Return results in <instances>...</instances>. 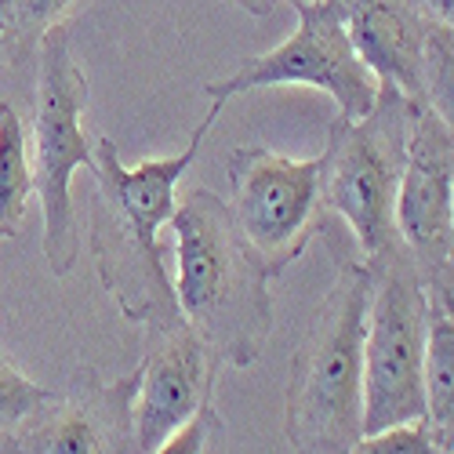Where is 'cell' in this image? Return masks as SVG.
Listing matches in <instances>:
<instances>
[{"mask_svg":"<svg viewBox=\"0 0 454 454\" xmlns=\"http://www.w3.org/2000/svg\"><path fill=\"white\" fill-rule=\"evenodd\" d=\"M346 454H447V443L422 419V422H403V426L367 433Z\"/></svg>","mask_w":454,"mask_h":454,"instance_id":"cell-17","label":"cell"},{"mask_svg":"<svg viewBox=\"0 0 454 454\" xmlns=\"http://www.w3.org/2000/svg\"><path fill=\"white\" fill-rule=\"evenodd\" d=\"M230 4H237V8L247 12L251 19H270V15H277L280 8H298V4H306V0H230Z\"/></svg>","mask_w":454,"mask_h":454,"instance_id":"cell-20","label":"cell"},{"mask_svg":"<svg viewBox=\"0 0 454 454\" xmlns=\"http://www.w3.org/2000/svg\"><path fill=\"white\" fill-rule=\"evenodd\" d=\"M142 364L135 367L131 422L138 454H153L171 433H178L193 414L211 407L215 382L225 371L222 360L189 331V324H171L145 331Z\"/></svg>","mask_w":454,"mask_h":454,"instance_id":"cell-9","label":"cell"},{"mask_svg":"<svg viewBox=\"0 0 454 454\" xmlns=\"http://www.w3.org/2000/svg\"><path fill=\"white\" fill-rule=\"evenodd\" d=\"M426 422L454 443V262L426 277Z\"/></svg>","mask_w":454,"mask_h":454,"instance_id":"cell-13","label":"cell"},{"mask_svg":"<svg viewBox=\"0 0 454 454\" xmlns=\"http://www.w3.org/2000/svg\"><path fill=\"white\" fill-rule=\"evenodd\" d=\"M225 171L233 185L230 211L244 240L273 280L284 277L324 225V157L294 160L266 145H240Z\"/></svg>","mask_w":454,"mask_h":454,"instance_id":"cell-8","label":"cell"},{"mask_svg":"<svg viewBox=\"0 0 454 454\" xmlns=\"http://www.w3.org/2000/svg\"><path fill=\"white\" fill-rule=\"evenodd\" d=\"M371 266L338 254V273L294 349L284 433L294 454H346L364 436V334Z\"/></svg>","mask_w":454,"mask_h":454,"instance_id":"cell-3","label":"cell"},{"mask_svg":"<svg viewBox=\"0 0 454 454\" xmlns=\"http://www.w3.org/2000/svg\"><path fill=\"white\" fill-rule=\"evenodd\" d=\"M33 81V189L44 218V262L69 277L81 258V225L73 211V175L95 164V138L84 131L91 88L73 59L69 26L51 29L36 48Z\"/></svg>","mask_w":454,"mask_h":454,"instance_id":"cell-4","label":"cell"},{"mask_svg":"<svg viewBox=\"0 0 454 454\" xmlns=\"http://www.w3.org/2000/svg\"><path fill=\"white\" fill-rule=\"evenodd\" d=\"M33 189L26 128L12 102H0V237H19Z\"/></svg>","mask_w":454,"mask_h":454,"instance_id":"cell-15","label":"cell"},{"mask_svg":"<svg viewBox=\"0 0 454 454\" xmlns=\"http://www.w3.org/2000/svg\"><path fill=\"white\" fill-rule=\"evenodd\" d=\"M450 262H454V185H450Z\"/></svg>","mask_w":454,"mask_h":454,"instance_id":"cell-22","label":"cell"},{"mask_svg":"<svg viewBox=\"0 0 454 454\" xmlns=\"http://www.w3.org/2000/svg\"><path fill=\"white\" fill-rule=\"evenodd\" d=\"M84 0H0V69H19L36 59L41 41L66 26Z\"/></svg>","mask_w":454,"mask_h":454,"instance_id":"cell-14","label":"cell"},{"mask_svg":"<svg viewBox=\"0 0 454 454\" xmlns=\"http://www.w3.org/2000/svg\"><path fill=\"white\" fill-rule=\"evenodd\" d=\"M222 436H225V426L218 419V411L204 407L178 433H171L153 454H222Z\"/></svg>","mask_w":454,"mask_h":454,"instance_id":"cell-19","label":"cell"},{"mask_svg":"<svg viewBox=\"0 0 454 454\" xmlns=\"http://www.w3.org/2000/svg\"><path fill=\"white\" fill-rule=\"evenodd\" d=\"M364 334V436L426 419V280L407 247L371 266Z\"/></svg>","mask_w":454,"mask_h":454,"instance_id":"cell-6","label":"cell"},{"mask_svg":"<svg viewBox=\"0 0 454 454\" xmlns=\"http://www.w3.org/2000/svg\"><path fill=\"white\" fill-rule=\"evenodd\" d=\"M450 185L454 131L426 102H414L407 164L396 197V233L422 280L450 266Z\"/></svg>","mask_w":454,"mask_h":454,"instance_id":"cell-11","label":"cell"},{"mask_svg":"<svg viewBox=\"0 0 454 454\" xmlns=\"http://www.w3.org/2000/svg\"><path fill=\"white\" fill-rule=\"evenodd\" d=\"M338 8L374 77L422 102V48L433 22L422 0H338Z\"/></svg>","mask_w":454,"mask_h":454,"instance_id":"cell-12","label":"cell"},{"mask_svg":"<svg viewBox=\"0 0 454 454\" xmlns=\"http://www.w3.org/2000/svg\"><path fill=\"white\" fill-rule=\"evenodd\" d=\"M298 26L287 41H280L273 51L247 59L237 73L222 81L204 84L200 91L211 102H230L237 95L258 91V88H284V84H306L334 98L338 117L334 121H360L374 109L382 81L367 69V62L356 55L349 29L342 19L338 0H306L294 8Z\"/></svg>","mask_w":454,"mask_h":454,"instance_id":"cell-7","label":"cell"},{"mask_svg":"<svg viewBox=\"0 0 454 454\" xmlns=\"http://www.w3.org/2000/svg\"><path fill=\"white\" fill-rule=\"evenodd\" d=\"M225 102H211L204 121L193 128L178 153L153 157L128 168L113 138H95V204H91V258L102 287L117 301L124 320L142 331L182 324L175 280L168 273V251L160 233L178 211V185L193 168Z\"/></svg>","mask_w":454,"mask_h":454,"instance_id":"cell-1","label":"cell"},{"mask_svg":"<svg viewBox=\"0 0 454 454\" xmlns=\"http://www.w3.org/2000/svg\"><path fill=\"white\" fill-rule=\"evenodd\" d=\"M422 102L454 131V26L433 19L422 48Z\"/></svg>","mask_w":454,"mask_h":454,"instance_id":"cell-16","label":"cell"},{"mask_svg":"<svg viewBox=\"0 0 454 454\" xmlns=\"http://www.w3.org/2000/svg\"><path fill=\"white\" fill-rule=\"evenodd\" d=\"M48 396L51 389L15 371L8 360H0V433H15Z\"/></svg>","mask_w":454,"mask_h":454,"instance_id":"cell-18","label":"cell"},{"mask_svg":"<svg viewBox=\"0 0 454 454\" xmlns=\"http://www.w3.org/2000/svg\"><path fill=\"white\" fill-rule=\"evenodd\" d=\"M414 102L393 84L360 121H334L324 145V204L346 222L367 266L400 251L396 197L407 164Z\"/></svg>","mask_w":454,"mask_h":454,"instance_id":"cell-5","label":"cell"},{"mask_svg":"<svg viewBox=\"0 0 454 454\" xmlns=\"http://www.w3.org/2000/svg\"><path fill=\"white\" fill-rule=\"evenodd\" d=\"M131 393L135 371L117 382L81 371L15 429L8 454H138Z\"/></svg>","mask_w":454,"mask_h":454,"instance_id":"cell-10","label":"cell"},{"mask_svg":"<svg viewBox=\"0 0 454 454\" xmlns=\"http://www.w3.org/2000/svg\"><path fill=\"white\" fill-rule=\"evenodd\" d=\"M447 454H454V443H450V447H447Z\"/></svg>","mask_w":454,"mask_h":454,"instance_id":"cell-23","label":"cell"},{"mask_svg":"<svg viewBox=\"0 0 454 454\" xmlns=\"http://www.w3.org/2000/svg\"><path fill=\"white\" fill-rule=\"evenodd\" d=\"M178 313L222 367H251L273 334V277L215 189H189L168 222Z\"/></svg>","mask_w":454,"mask_h":454,"instance_id":"cell-2","label":"cell"},{"mask_svg":"<svg viewBox=\"0 0 454 454\" xmlns=\"http://www.w3.org/2000/svg\"><path fill=\"white\" fill-rule=\"evenodd\" d=\"M422 4H426V12H429L433 19L454 26V0H422Z\"/></svg>","mask_w":454,"mask_h":454,"instance_id":"cell-21","label":"cell"}]
</instances>
